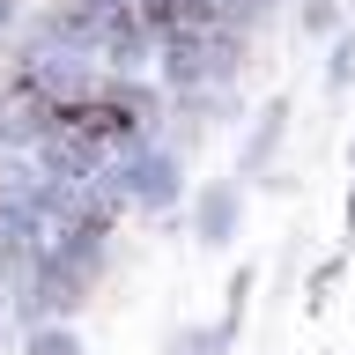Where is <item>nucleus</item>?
<instances>
[{
  "label": "nucleus",
  "instance_id": "f257e3e1",
  "mask_svg": "<svg viewBox=\"0 0 355 355\" xmlns=\"http://www.w3.org/2000/svg\"><path fill=\"white\" fill-rule=\"evenodd\" d=\"M244 193H252V178H237V171L193 185L185 222H193V244H200V252H230V244L244 237Z\"/></svg>",
  "mask_w": 355,
  "mask_h": 355
},
{
  "label": "nucleus",
  "instance_id": "0eeeda50",
  "mask_svg": "<svg viewBox=\"0 0 355 355\" xmlns=\"http://www.w3.org/2000/svg\"><path fill=\"white\" fill-rule=\"evenodd\" d=\"M340 274H348V252H333V259H318V266H311V282H304V304H311V311H326V296L340 288Z\"/></svg>",
  "mask_w": 355,
  "mask_h": 355
},
{
  "label": "nucleus",
  "instance_id": "423d86ee",
  "mask_svg": "<svg viewBox=\"0 0 355 355\" xmlns=\"http://www.w3.org/2000/svg\"><path fill=\"white\" fill-rule=\"evenodd\" d=\"M296 22H304V37L326 44V37H340V30H348V8H340V0H304V15H296Z\"/></svg>",
  "mask_w": 355,
  "mask_h": 355
},
{
  "label": "nucleus",
  "instance_id": "9b49d317",
  "mask_svg": "<svg viewBox=\"0 0 355 355\" xmlns=\"http://www.w3.org/2000/svg\"><path fill=\"white\" fill-rule=\"evenodd\" d=\"M348 163H355V133H348Z\"/></svg>",
  "mask_w": 355,
  "mask_h": 355
},
{
  "label": "nucleus",
  "instance_id": "1a4fd4ad",
  "mask_svg": "<svg viewBox=\"0 0 355 355\" xmlns=\"http://www.w3.org/2000/svg\"><path fill=\"white\" fill-rule=\"evenodd\" d=\"M22 22V0H0V44H8V30Z\"/></svg>",
  "mask_w": 355,
  "mask_h": 355
},
{
  "label": "nucleus",
  "instance_id": "9d476101",
  "mask_svg": "<svg viewBox=\"0 0 355 355\" xmlns=\"http://www.w3.org/2000/svg\"><path fill=\"white\" fill-rule=\"evenodd\" d=\"M348 237H355V185H348Z\"/></svg>",
  "mask_w": 355,
  "mask_h": 355
},
{
  "label": "nucleus",
  "instance_id": "6e6552de",
  "mask_svg": "<svg viewBox=\"0 0 355 355\" xmlns=\"http://www.w3.org/2000/svg\"><path fill=\"white\" fill-rule=\"evenodd\" d=\"M252 288H259V266H237V274H230V304H222V326H230V333L244 326V311H252Z\"/></svg>",
  "mask_w": 355,
  "mask_h": 355
},
{
  "label": "nucleus",
  "instance_id": "7ed1b4c3",
  "mask_svg": "<svg viewBox=\"0 0 355 355\" xmlns=\"http://www.w3.org/2000/svg\"><path fill=\"white\" fill-rule=\"evenodd\" d=\"M15 355H89V340L74 333V318H37V326H22Z\"/></svg>",
  "mask_w": 355,
  "mask_h": 355
},
{
  "label": "nucleus",
  "instance_id": "f03ea898",
  "mask_svg": "<svg viewBox=\"0 0 355 355\" xmlns=\"http://www.w3.org/2000/svg\"><path fill=\"white\" fill-rule=\"evenodd\" d=\"M282 141H288V96H266V104L252 111L244 148H237V178L266 185V178H274V155H282Z\"/></svg>",
  "mask_w": 355,
  "mask_h": 355
},
{
  "label": "nucleus",
  "instance_id": "20e7f679",
  "mask_svg": "<svg viewBox=\"0 0 355 355\" xmlns=\"http://www.w3.org/2000/svg\"><path fill=\"white\" fill-rule=\"evenodd\" d=\"M230 348H237V333L222 326V318L215 326H171L163 333V355H230Z\"/></svg>",
  "mask_w": 355,
  "mask_h": 355
},
{
  "label": "nucleus",
  "instance_id": "39448f33",
  "mask_svg": "<svg viewBox=\"0 0 355 355\" xmlns=\"http://www.w3.org/2000/svg\"><path fill=\"white\" fill-rule=\"evenodd\" d=\"M318 82H326V96H348V89H355V22L340 30V37H326V67H318Z\"/></svg>",
  "mask_w": 355,
  "mask_h": 355
}]
</instances>
